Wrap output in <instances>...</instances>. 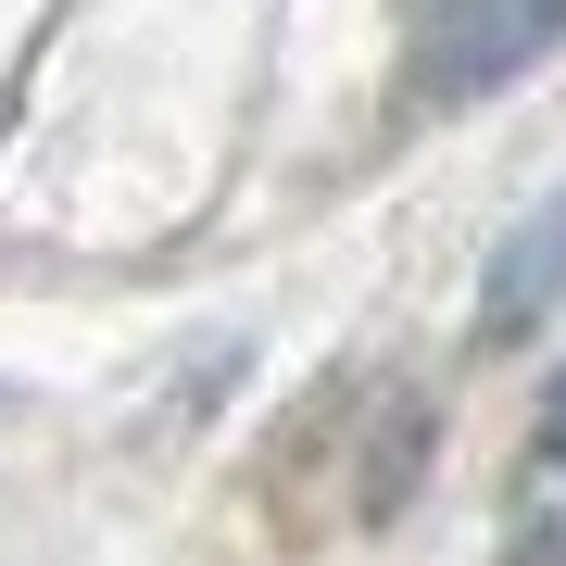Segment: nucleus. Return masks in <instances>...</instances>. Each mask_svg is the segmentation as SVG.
<instances>
[{
    "label": "nucleus",
    "instance_id": "nucleus-1",
    "mask_svg": "<svg viewBox=\"0 0 566 566\" xmlns=\"http://www.w3.org/2000/svg\"><path fill=\"white\" fill-rule=\"evenodd\" d=\"M566 39V0H441L416 39V102H491Z\"/></svg>",
    "mask_w": 566,
    "mask_h": 566
},
{
    "label": "nucleus",
    "instance_id": "nucleus-2",
    "mask_svg": "<svg viewBox=\"0 0 566 566\" xmlns=\"http://www.w3.org/2000/svg\"><path fill=\"white\" fill-rule=\"evenodd\" d=\"M566 303V202H542L504 240V264H491V290H479V315H491V340H528V327H542Z\"/></svg>",
    "mask_w": 566,
    "mask_h": 566
},
{
    "label": "nucleus",
    "instance_id": "nucleus-3",
    "mask_svg": "<svg viewBox=\"0 0 566 566\" xmlns=\"http://www.w3.org/2000/svg\"><path fill=\"white\" fill-rule=\"evenodd\" d=\"M504 566H566V390H554V428L528 441L516 491H504Z\"/></svg>",
    "mask_w": 566,
    "mask_h": 566
}]
</instances>
